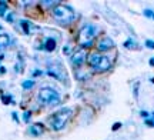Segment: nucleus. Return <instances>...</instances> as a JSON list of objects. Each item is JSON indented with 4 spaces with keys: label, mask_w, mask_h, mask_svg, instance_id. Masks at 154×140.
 I'll return each instance as SVG.
<instances>
[{
    "label": "nucleus",
    "mask_w": 154,
    "mask_h": 140,
    "mask_svg": "<svg viewBox=\"0 0 154 140\" xmlns=\"http://www.w3.org/2000/svg\"><path fill=\"white\" fill-rule=\"evenodd\" d=\"M38 101L46 106H57L60 103V95L51 87H43L38 92Z\"/></svg>",
    "instance_id": "f257e3e1"
},
{
    "label": "nucleus",
    "mask_w": 154,
    "mask_h": 140,
    "mask_svg": "<svg viewBox=\"0 0 154 140\" xmlns=\"http://www.w3.org/2000/svg\"><path fill=\"white\" fill-rule=\"evenodd\" d=\"M53 16L57 22H60L61 24H69L70 22L74 20V10L70 6L67 5H60L54 7L53 10Z\"/></svg>",
    "instance_id": "f03ea898"
},
{
    "label": "nucleus",
    "mask_w": 154,
    "mask_h": 140,
    "mask_svg": "<svg viewBox=\"0 0 154 140\" xmlns=\"http://www.w3.org/2000/svg\"><path fill=\"white\" fill-rule=\"evenodd\" d=\"M72 109H60V110H57V112L50 117V124H51V127L54 130H61L64 126H66L67 120L70 119L72 116Z\"/></svg>",
    "instance_id": "7ed1b4c3"
},
{
    "label": "nucleus",
    "mask_w": 154,
    "mask_h": 140,
    "mask_svg": "<svg viewBox=\"0 0 154 140\" xmlns=\"http://www.w3.org/2000/svg\"><path fill=\"white\" fill-rule=\"evenodd\" d=\"M99 33V29L94 24H86L84 27L80 30V34H79V40H80V45L82 46H91L93 43V39L96 37V34Z\"/></svg>",
    "instance_id": "20e7f679"
},
{
    "label": "nucleus",
    "mask_w": 154,
    "mask_h": 140,
    "mask_svg": "<svg viewBox=\"0 0 154 140\" xmlns=\"http://www.w3.org/2000/svg\"><path fill=\"white\" fill-rule=\"evenodd\" d=\"M47 74H49L50 77L56 79V80H60V82H64L67 77L66 69L63 67L60 63H51V64H49V67H47Z\"/></svg>",
    "instance_id": "39448f33"
},
{
    "label": "nucleus",
    "mask_w": 154,
    "mask_h": 140,
    "mask_svg": "<svg viewBox=\"0 0 154 140\" xmlns=\"http://www.w3.org/2000/svg\"><path fill=\"white\" fill-rule=\"evenodd\" d=\"M84 62H86V51L83 50V49L74 51V54L72 56V64L73 66H74V67H80V66L84 64Z\"/></svg>",
    "instance_id": "423d86ee"
},
{
    "label": "nucleus",
    "mask_w": 154,
    "mask_h": 140,
    "mask_svg": "<svg viewBox=\"0 0 154 140\" xmlns=\"http://www.w3.org/2000/svg\"><path fill=\"white\" fill-rule=\"evenodd\" d=\"M110 60H109V57L106 56H101V59H100V62L94 66V70L96 72H106V70H109V67H110Z\"/></svg>",
    "instance_id": "0eeeda50"
},
{
    "label": "nucleus",
    "mask_w": 154,
    "mask_h": 140,
    "mask_svg": "<svg viewBox=\"0 0 154 140\" xmlns=\"http://www.w3.org/2000/svg\"><path fill=\"white\" fill-rule=\"evenodd\" d=\"M113 46H114V43H113V40H111L110 37H103V39L99 42L97 49H99L100 51H106V50H110Z\"/></svg>",
    "instance_id": "6e6552de"
},
{
    "label": "nucleus",
    "mask_w": 154,
    "mask_h": 140,
    "mask_svg": "<svg viewBox=\"0 0 154 140\" xmlns=\"http://www.w3.org/2000/svg\"><path fill=\"white\" fill-rule=\"evenodd\" d=\"M27 132H29V135H32V136H40L44 132V127H43V124L36 123V124H32Z\"/></svg>",
    "instance_id": "1a4fd4ad"
},
{
    "label": "nucleus",
    "mask_w": 154,
    "mask_h": 140,
    "mask_svg": "<svg viewBox=\"0 0 154 140\" xmlns=\"http://www.w3.org/2000/svg\"><path fill=\"white\" fill-rule=\"evenodd\" d=\"M20 26L23 27V32H24L26 34L33 33L34 26H33V24H32L30 22H29V20H20Z\"/></svg>",
    "instance_id": "9d476101"
},
{
    "label": "nucleus",
    "mask_w": 154,
    "mask_h": 140,
    "mask_svg": "<svg viewBox=\"0 0 154 140\" xmlns=\"http://www.w3.org/2000/svg\"><path fill=\"white\" fill-rule=\"evenodd\" d=\"M9 45H10V37L5 33H0V50L6 49Z\"/></svg>",
    "instance_id": "9b49d317"
},
{
    "label": "nucleus",
    "mask_w": 154,
    "mask_h": 140,
    "mask_svg": "<svg viewBox=\"0 0 154 140\" xmlns=\"http://www.w3.org/2000/svg\"><path fill=\"white\" fill-rule=\"evenodd\" d=\"M100 59H101V54H100V53H91V54L88 56V64H90L91 67H94V66L100 62Z\"/></svg>",
    "instance_id": "f8f14e48"
},
{
    "label": "nucleus",
    "mask_w": 154,
    "mask_h": 140,
    "mask_svg": "<svg viewBox=\"0 0 154 140\" xmlns=\"http://www.w3.org/2000/svg\"><path fill=\"white\" fill-rule=\"evenodd\" d=\"M43 49L47 51H53L56 49V40L54 39H46L43 45Z\"/></svg>",
    "instance_id": "ddd939ff"
},
{
    "label": "nucleus",
    "mask_w": 154,
    "mask_h": 140,
    "mask_svg": "<svg viewBox=\"0 0 154 140\" xmlns=\"http://www.w3.org/2000/svg\"><path fill=\"white\" fill-rule=\"evenodd\" d=\"M22 86H23V89L24 90H30L34 86V82L33 80H24V82L22 83Z\"/></svg>",
    "instance_id": "4468645a"
},
{
    "label": "nucleus",
    "mask_w": 154,
    "mask_h": 140,
    "mask_svg": "<svg viewBox=\"0 0 154 140\" xmlns=\"http://www.w3.org/2000/svg\"><path fill=\"white\" fill-rule=\"evenodd\" d=\"M144 16L149 17V19H153V20H154V11L151 10V9H146V10H144Z\"/></svg>",
    "instance_id": "2eb2a0df"
},
{
    "label": "nucleus",
    "mask_w": 154,
    "mask_h": 140,
    "mask_svg": "<svg viewBox=\"0 0 154 140\" xmlns=\"http://www.w3.org/2000/svg\"><path fill=\"white\" fill-rule=\"evenodd\" d=\"M6 9H7V5H6L5 2H0V14H2V16L5 14Z\"/></svg>",
    "instance_id": "dca6fc26"
},
{
    "label": "nucleus",
    "mask_w": 154,
    "mask_h": 140,
    "mask_svg": "<svg viewBox=\"0 0 154 140\" xmlns=\"http://www.w3.org/2000/svg\"><path fill=\"white\" fill-rule=\"evenodd\" d=\"M30 116H32L30 112H24L23 113V120H24V122H30Z\"/></svg>",
    "instance_id": "f3484780"
},
{
    "label": "nucleus",
    "mask_w": 154,
    "mask_h": 140,
    "mask_svg": "<svg viewBox=\"0 0 154 140\" xmlns=\"http://www.w3.org/2000/svg\"><path fill=\"white\" fill-rule=\"evenodd\" d=\"M2 100H3V103H5V104H9V103H11V99H10V96H3V97H2Z\"/></svg>",
    "instance_id": "a211bd4d"
},
{
    "label": "nucleus",
    "mask_w": 154,
    "mask_h": 140,
    "mask_svg": "<svg viewBox=\"0 0 154 140\" xmlns=\"http://www.w3.org/2000/svg\"><path fill=\"white\" fill-rule=\"evenodd\" d=\"M144 123L147 124V126H151V127H154V119H146V120H144Z\"/></svg>",
    "instance_id": "6ab92c4d"
},
{
    "label": "nucleus",
    "mask_w": 154,
    "mask_h": 140,
    "mask_svg": "<svg viewBox=\"0 0 154 140\" xmlns=\"http://www.w3.org/2000/svg\"><path fill=\"white\" fill-rule=\"evenodd\" d=\"M146 46L150 47V49H154V42L153 40H147V42H146Z\"/></svg>",
    "instance_id": "aec40b11"
},
{
    "label": "nucleus",
    "mask_w": 154,
    "mask_h": 140,
    "mask_svg": "<svg viewBox=\"0 0 154 140\" xmlns=\"http://www.w3.org/2000/svg\"><path fill=\"white\" fill-rule=\"evenodd\" d=\"M63 53H66V54H70V46L67 45L66 47H63Z\"/></svg>",
    "instance_id": "412c9836"
},
{
    "label": "nucleus",
    "mask_w": 154,
    "mask_h": 140,
    "mask_svg": "<svg viewBox=\"0 0 154 140\" xmlns=\"http://www.w3.org/2000/svg\"><path fill=\"white\" fill-rule=\"evenodd\" d=\"M42 74H43V72H42V70H34V72H33V76H34V77H37V76H42Z\"/></svg>",
    "instance_id": "4be33fe9"
},
{
    "label": "nucleus",
    "mask_w": 154,
    "mask_h": 140,
    "mask_svg": "<svg viewBox=\"0 0 154 140\" xmlns=\"http://www.w3.org/2000/svg\"><path fill=\"white\" fill-rule=\"evenodd\" d=\"M124 46H126V47H131V46H134V43H133L131 40H128V42H126V43H124Z\"/></svg>",
    "instance_id": "5701e85b"
},
{
    "label": "nucleus",
    "mask_w": 154,
    "mask_h": 140,
    "mask_svg": "<svg viewBox=\"0 0 154 140\" xmlns=\"http://www.w3.org/2000/svg\"><path fill=\"white\" fill-rule=\"evenodd\" d=\"M120 126H121V123H116L114 126H113V130H117L119 127H120Z\"/></svg>",
    "instance_id": "b1692460"
},
{
    "label": "nucleus",
    "mask_w": 154,
    "mask_h": 140,
    "mask_svg": "<svg viewBox=\"0 0 154 140\" xmlns=\"http://www.w3.org/2000/svg\"><path fill=\"white\" fill-rule=\"evenodd\" d=\"M11 116H13V119H14V122H19V120H17V114H16V113H13Z\"/></svg>",
    "instance_id": "393cba45"
},
{
    "label": "nucleus",
    "mask_w": 154,
    "mask_h": 140,
    "mask_svg": "<svg viewBox=\"0 0 154 140\" xmlns=\"http://www.w3.org/2000/svg\"><path fill=\"white\" fill-rule=\"evenodd\" d=\"M150 64H151V66H154V57H151V59H150Z\"/></svg>",
    "instance_id": "a878e982"
},
{
    "label": "nucleus",
    "mask_w": 154,
    "mask_h": 140,
    "mask_svg": "<svg viewBox=\"0 0 154 140\" xmlns=\"http://www.w3.org/2000/svg\"><path fill=\"white\" fill-rule=\"evenodd\" d=\"M151 82H153V83H154V77H153V79H151Z\"/></svg>",
    "instance_id": "bb28decb"
}]
</instances>
